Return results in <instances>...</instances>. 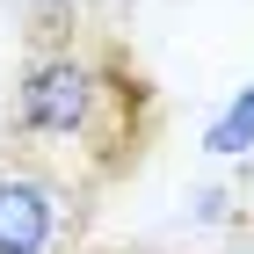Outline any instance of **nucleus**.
Here are the masks:
<instances>
[{"label": "nucleus", "mask_w": 254, "mask_h": 254, "mask_svg": "<svg viewBox=\"0 0 254 254\" xmlns=\"http://www.w3.org/2000/svg\"><path fill=\"white\" fill-rule=\"evenodd\" d=\"M153 131V87L131 65V51L109 37H87L80 22H37L29 51L7 87V153L59 160L80 182H102L131 167Z\"/></svg>", "instance_id": "1"}, {"label": "nucleus", "mask_w": 254, "mask_h": 254, "mask_svg": "<svg viewBox=\"0 0 254 254\" xmlns=\"http://www.w3.org/2000/svg\"><path fill=\"white\" fill-rule=\"evenodd\" d=\"M203 153H211V160H254V80H247V87H240V95L211 117Z\"/></svg>", "instance_id": "3"}, {"label": "nucleus", "mask_w": 254, "mask_h": 254, "mask_svg": "<svg viewBox=\"0 0 254 254\" xmlns=\"http://www.w3.org/2000/svg\"><path fill=\"white\" fill-rule=\"evenodd\" d=\"M233 218H240L233 189H196V225H233Z\"/></svg>", "instance_id": "4"}, {"label": "nucleus", "mask_w": 254, "mask_h": 254, "mask_svg": "<svg viewBox=\"0 0 254 254\" xmlns=\"http://www.w3.org/2000/svg\"><path fill=\"white\" fill-rule=\"evenodd\" d=\"M87 225V182L59 160L0 153V254H73Z\"/></svg>", "instance_id": "2"}]
</instances>
